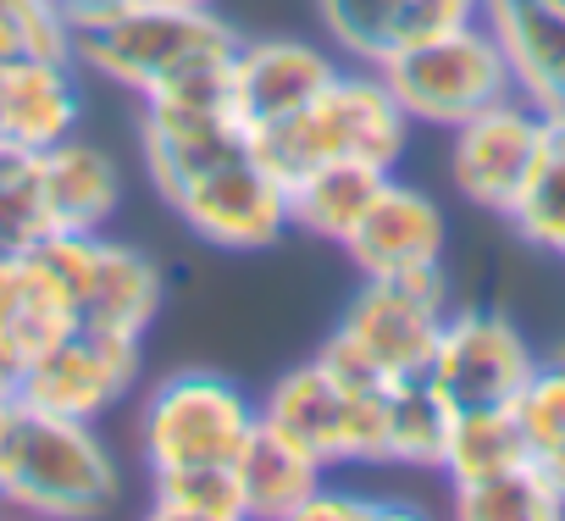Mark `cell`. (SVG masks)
I'll use <instances>...</instances> for the list:
<instances>
[{
	"mask_svg": "<svg viewBox=\"0 0 565 521\" xmlns=\"http://www.w3.org/2000/svg\"><path fill=\"white\" fill-rule=\"evenodd\" d=\"M117 499L122 471L95 422L12 400L0 427V504L34 515H106Z\"/></svg>",
	"mask_w": 565,
	"mask_h": 521,
	"instance_id": "cell-1",
	"label": "cell"
},
{
	"mask_svg": "<svg viewBox=\"0 0 565 521\" xmlns=\"http://www.w3.org/2000/svg\"><path fill=\"white\" fill-rule=\"evenodd\" d=\"M411 117L394 100L388 78L377 67H339L333 84L295 111L289 123H277L266 134H255V156L282 178L295 183L300 172L322 167V161H366L377 172H394L405 145H411Z\"/></svg>",
	"mask_w": 565,
	"mask_h": 521,
	"instance_id": "cell-2",
	"label": "cell"
},
{
	"mask_svg": "<svg viewBox=\"0 0 565 521\" xmlns=\"http://www.w3.org/2000/svg\"><path fill=\"white\" fill-rule=\"evenodd\" d=\"M383 416H388V383H372L317 350L306 366L282 372L266 400L260 422L282 438L311 449L328 471L333 466H383Z\"/></svg>",
	"mask_w": 565,
	"mask_h": 521,
	"instance_id": "cell-3",
	"label": "cell"
},
{
	"mask_svg": "<svg viewBox=\"0 0 565 521\" xmlns=\"http://www.w3.org/2000/svg\"><path fill=\"white\" fill-rule=\"evenodd\" d=\"M449 311L455 306H449L444 267L416 273V278H361L355 300L344 306V317L322 350L333 361H344L350 372L394 389V383L427 378Z\"/></svg>",
	"mask_w": 565,
	"mask_h": 521,
	"instance_id": "cell-4",
	"label": "cell"
},
{
	"mask_svg": "<svg viewBox=\"0 0 565 521\" xmlns=\"http://www.w3.org/2000/svg\"><path fill=\"white\" fill-rule=\"evenodd\" d=\"M238 34L222 23V12H189V7H161V0H128L111 18L89 23L73 34V62L111 78L128 95L161 89L178 67H189L205 51H227Z\"/></svg>",
	"mask_w": 565,
	"mask_h": 521,
	"instance_id": "cell-5",
	"label": "cell"
},
{
	"mask_svg": "<svg viewBox=\"0 0 565 521\" xmlns=\"http://www.w3.org/2000/svg\"><path fill=\"white\" fill-rule=\"evenodd\" d=\"M377 73L388 78L394 100L405 106L416 128H460L466 117L515 95L510 62L482 18L394 51Z\"/></svg>",
	"mask_w": 565,
	"mask_h": 521,
	"instance_id": "cell-6",
	"label": "cell"
},
{
	"mask_svg": "<svg viewBox=\"0 0 565 521\" xmlns=\"http://www.w3.org/2000/svg\"><path fill=\"white\" fill-rule=\"evenodd\" d=\"M260 405L222 372H172L139 405V460L150 471L238 460Z\"/></svg>",
	"mask_w": 565,
	"mask_h": 521,
	"instance_id": "cell-7",
	"label": "cell"
},
{
	"mask_svg": "<svg viewBox=\"0 0 565 521\" xmlns=\"http://www.w3.org/2000/svg\"><path fill=\"white\" fill-rule=\"evenodd\" d=\"M34 249L67 284V295L78 306V322L111 328V333H134V339L150 333L167 284H161V267L145 249L111 238L106 227L100 233H45Z\"/></svg>",
	"mask_w": 565,
	"mask_h": 521,
	"instance_id": "cell-8",
	"label": "cell"
},
{
	"mask_svg": "<svg viewBox=\"0 0 565 521\" xmlns=\"http://www.w3.org/2000/svg\"><path fill=\"white\" fill-rule=\"evenodd\" d=\"M554 134V117L537 111L526 95H504L499 106L466 117L460 128H449V183L466 205L510 216V205L521 200L543 145Z\"/></svg>",
	"mask_w": 565,
	"mask_h": 521,
	"instance_id": "cell-9",
	"label": "cell"
},
{
	"mask_svg": "<svg viewBox=\"0 0 565 521\" xmlns=\"http://www.w3.org/2000/svg\"><path fill=\"white\" fill-rule=\"evenodd\" d=\"M167 205L178 222L211 249H266L289 233V183H282L255 150L200 172L194 183L172 189Z\"/></svg>",
	"mask_w": 565,
	"mask_h": 521,
	"instance_id": "cell-10",
	"label": "cell"
},
{
	"mask_svg": "<svg viewBox=\"0 0 565 521\" xmlns=\"http://www.w3.org/2000/svg\"><path fill=\"white\" fill-rule=\"evenodd\" d=\"M139 361H145V350H139L134 333L78 322L73 333H62L51 350H40L29 361L18 400H29L40 411H56V416H73V422H100L134 389Z\"/></svg>",
	"mask_w": 565,
	"mask_h": 521,
	"instance_id": "cell-11",
	"label": "cell"
},
{
	"mask_svg": "<svg viewBox=\"0 0 565 521\" xmlns=\"http://www.w3.org/2000/svg\"><path fill=\"white\" fill-rule=\"evenodd\" d=\"M537 355L526 344V333L499 317V311H449L427 383L455 405V411H493L510 405L521 394V383L532 378Z\"/></svg>",
	"mask_w": 565,
	"mask_h": 521,
	"instance_id": "cell-12",
	"label": "cell"
},
{
	"mask_svg": "<svg viewBox=\"0 0 565 521\" xmlns=\"http://www.w3.org/2000/svg\"><path fill=\"white\" fill-rule=\"evenodd\" d=\"M444 244H449L444 205L427 189L399 183L388 172L377 200L366 205V216L350 227L344 255L355 260L361 278H416V273L444 267Z\"/></svg>",
	"mask_w": 565,
	"mask_h": 521,
	"instance_id": "cell-13",
	"label": "cell"
},
{
	"mask_svg": "<svg viewBox=\"0 0 565 521\" xmlns=\"http://www.w3.org/2000/svg\"><path fill=\"white\" fill-rule=\"evenodd\" d=\"M344 67L339 51L311 45V40H238L233 51V111L238 123L255 134L289 123L295 111H306L333 73Z\"/></svg>",
	"mask_w": 565,
	"mask_h": 521,
	"instance_id": "cell-14",
	"label": "cell"
},
{
	"mask_svg": "<svg viewBox=\"0 0 565 521\" xmlns=\"http://www.w3.org/2000/svg\"><path fill=\"white\" fill-rule=\"evenodd\" d=\"M317 18L344 62L383 67L394 51H405L416 40L477 23L482 0H317Z\"/></svg>",
	"mask_w": 565,
	"mask_h": 521,
	"instance_id": "cell-15",
	"label": "cell"
},
{
	"mask_svg": "<svg viewBox=\"0 0 565 521\" xmlns=\"http://www.w3.org/2000/svg\"><path fill=\"white\" fill-rule=\"evenodd\" d=\"M482 23L510 62L515 95L565 123V0H482Z\"/></svg>",
	"mask_w": 565,
	"mask_h": 521,
	"instance_id": "cell-16",
	"label": "cell"
},
{
	"mask_svg": "<svg viewBox=\"0 0 565 521\" xmlns=\"http://www.w3.org/2000/svg\"><path fill=\"white\" fill-rule=\"evenodd\" d=\"M84 95L78 62H12L0 67V139L23 150H51L78 134Z\"/></svg>",
	"mask_w": 565,
	"mask_h": 521,
	"instance_id": "cell-17",
	"label": "cell"
},
{
	"mask_svg": "<svg viewBox=\"0 0 565 521\" xmlns=\"http://www.w3.org/2000/svg\"><path fill=\"white\" fill-rule=\"evenodd\" d=\"M40 172H45V211H51V233H100L117 205H122V172L117 161L89 145V139H62L51 150H40Z\"/></svg>",
	"mask_w": 565,
	"mask_h": 521,
	"instance_id": "cell-18",
	"label": "cell"
},
{
	"mask_svg": "<svg viewBox=\"0 0 565 521\" xmlns=\"http://www.w3.org/2000/svg\"><path fill=\"white\" fill-rule=\"evenodd\" d=\"M78 328V306L56 267L29 249V255H0V339H7L23 361L51 350L62 333Z\"/></svg>",
	"mask_w": 565,
	"mask_h": 521,
	"instance_id": "cell-19",
	"label": "cell"
},
{
	"mask_svg": "<svg viewBox=\"0 0 565 521\" xmlns=\"http://www.w3.org/2000/svg\"><path fill=\"white\" fill-rule=\"evenodd\" d=\"M238 482H244V510L266 515V521H300L306 499L328 482V466L300 449L295 438L271 433L266 422L249 433L244 455H238Z\"/></svg>",
	"mask_w": 565,
	"mask_h": 521,
	"instance_id": "cell-20",
	"label": "cell"
},
{
	"mask_svg": "<svg viewBox=\"0 0 565 521\" xmlns=\"http://www.w3.org/2000/svg\"><path fill=\"white\" fill-rule=\"evenodd\" d=\"M388 172L366 167V161H322L311 172H300L289 183V227L322 238V244H344L350 227L366 216V205L377 200Z\"/></svg>",
	"mask_w": 565,
	"mask_h": 521,
	"instance_id": "cell-21",
	"label": "cell"
},
{
	"mask_svg": "<svg viewBox=\"0 0 565 521\" xmlns=\"http://www.w3.org/2000/svg\"><path fill=\"white\" fill-rule=\"evenodd\" d=\"M449 427H455V405L427 378L394 383L388 389V416H383V466L438 471Z\"/></svg>",
	"mask_w": 565,
	"mask_h": 521,
	"instance_id": "cell-22",
	"label": "cell"
},
{
	"mask_svg": "<svg viewBox=\"0 0 565 521\" xmlns=\"http://www.w3.org/2000/svg\"><path fill=\"white\" fill-rule=\"evenodd\" d=\"M526 438L510 416V405H493V411H455V427H449V444H444V482L449 488H466V482H482V477H499V471H515L526 466Z\"/></svg>",
	"mask_w": 565,
	"mask_h": 521,
	"instance_id": "cell-23",
	"label": "cell"
},
{
	"mask_svg": "<svg viewBox=\"0 0 565 521\" xmlns=\"http://www.w3.org/2000/svg\"><path fill=\"white\" fill-rule=\"evenodd\" d=\"M150 515H161V521H244L249 510H244L238 460L150 471Z\"/></svg>",
	"mask_w": 565,
	"mask_h": 521,
	"instance_id": "cell-24",
	"label": "cell"
},
{
	"mask_svg": "<svg viewBox=\"0 0 565 521\" xmlns=\"http://www.w3.org/2000/svg\"><path fill=\"white\" fill-rule=\"evenodd\" d=\"M504 222L537 255L565 260V123H554V134H548V145H543V156H537V167H532V178Z\"/></svg>",
	"mask_w": 565,
	"mask_h": 521,
	"instance_id": "cell-25",
	"label": "cell"
},
{
	"mask_svg": "<svg viewBox=\"0 0 565 521\" xmlns=\"http://www.w3.org/2000/svg\"><path fill=\"white\" fill-rule=\"evenodd\" d=\"M449 510L460 521H559L565 515V504L554 499V488L543 482V471L532 460L515 471L449 488Z\"/></svg>",
	"mask_w": 565,
	"mask_h": 521,
	"instance_id": "cell-26",
	"label": "cell"
},
{
	"mask_svg": "<svg viewBox=\"0 0 565 521\" xmlns=\"http://www.w3.org/2000/svg\"><path fill=\"white\" fill-rule=\"evenodd\" d=\"M51 233L40 150L0 139V255H29Z\"/></svg>",
	"mask_w": 565,
	"mask_h": 521,
	"instance_id": "cell-27",
	"label": "cell"
},
{
	"mask_svg": "<svg viewBox=\"0 0 565 521\" xmlns=\"http://www.w3.org/2000/svg\"><path fill=\"white\" fill-rule=\"evenodd\" d=\"M73 62V29L51 0H0V67Z\"/></svg>",
	"mask_w": 565,
	"mask_h": 521,
	"instance_id": "cell-28",
	"label": "cell"
},
{
	"mask_svg": "<svg viewBox=\"0 0 565 521\" xmlns=\"http://www.w3.org/2000/svg\"><path fill=\"white\" fill-rule=\"evenodd\" d=\"M510 416L526 438V455H548L565 444V355L532 366V378L510 400Z\"/></svg>",
	"mask_w": 565,
	"mask_h": 521,
	"instance_id": "cell-29",
	"label": "cell"
},
{
	"mask_svg": "<svg viewBox=\"0 0 565 521\" xmlns=\"http://www.w3.org/2000/svg\"><path fill=\"white\" fill-rule=\"evenodd\" d=\"M366 515H388V504L377 499H361V493H333L328 482L306 499L300 521H366Z\"/></svg>",
	"mask_w": 565,
	"mask_h": 521,
	"instance_id": "cell-30",
	"label": "cell"
},
{
	"mask_svg": "<svg viewBox=\"0 0 565 521\" xmlns=\"http://www.w3.org/2000/svg\"><path fill=\"white\" fill-rule=\"evenodd\" d=\"M51 7L67 18V29L78 34V29H89V23H100V18H111L117 7H128V0H51Z\"/></svg>",
	"mask_w": 565,
	"mask_h": 521,
	"instance_id": "cell-31",
	"label": "cell"
},
{
	"mask_svg": "<svg viewBox=\"0 0 565 521\" xmlns=\"http://www.w3.org/2000/svg\"><path fill=\"white\" fill-rule=\"evenodd\" d=\"M23 372H29V361L0 339V405H12L18 394H23Z\"/></svg>",
	"mask_w": 565,
	"mask_h": 521,
	"instance_id": "cell-32",
	"label": "cell"
},
{
	"mask_svg": "<svg viewBox=\"0 0 565 521\" xmlns=\"http://www.w3.org/2000/svg\"><path fill=\"white\" fill-rule=\"evenodd\" d=\"M532 466L543 471V482L554 488V499L565 504V444L559 449H548V455H532Z\"/></svg>",
	"mask_w": 565,
	"mask_h": 521,
	"instance_id": "cell-33",
	"label": "cell"
},
{
	"mask_svg": "<svg viewBox=\"0 0 565 521\" xmlns=\"http://www.w3.org/2000/svg\"><path fill=\"white\" fill-rule=\"evenodd\" d=\"M161 7H189V12H216L222 0H161Z\"/></svg>",
	"mask_w": 565,
	"mask_h": 521,
	"instance_id": "cell-34",
	"label": "cell"
},
{
	"mask_svg": "<svg viewBox=\"0 0 565 521\" xmlns=\"http://www.w3.org/2000/svg\"><path fill=\"white\" fill-rule=\"evenodd\" d=\"M559 355H565V350H559Z\"/></svg>",
	"mask_w": 565,
	"mask_h": 521,
	"instance_id": "cell-35",
	"label": "cell"
}]
</instances>
